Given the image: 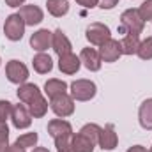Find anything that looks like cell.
<instances>
[{
	"label": "cell",
	"instance_id": "1",
	"mask_svg": "<svg viewBox=\"0 0 152 152\" xmlns=\"http://www.w3.org/2000/svg\"><path fill=\"white\" fill-rule=\"evenodd\" d=\"M48 133L53 136L55 145L58 151H71V142H73V127L69 122L55 118L48 124Z\"/></svg>",
	"mask_w": 152,
	"mask_h": 152
},
{
	"label": "cell",
	"instance_id": "2",
	"mask_svg": "<svg viewBox=\"0 0 152 152\" xmlns=\"http://www.w3.org/2000/svg\"><path fill=\"white\" fill-rule=\"evenodd\" d=\"M143 18L140 16L138 9H127L122 12L120 16V27H118V32L120 34H142L143 30Z\"/></svg>",
	"mask_w": 152,
	"mask_h": 152
},
{
	"label": "cell",
	"instance_id": "3",
	"mask_svg": "<svg viewBox=\"0 0 152 152\" xmlns=\"http://www.w3.org/2000/svg\"><path fill=\"white\" fill-rule=\"evenodd\" d=\"M4 34L9 41H20L25 34V21L23 18L16 12V14H11L7 16L5 20V25H4Z\"/></svg>",
	"mask_w": 152,
	"mask_h": 152
},
{
	"label": "cell",
	"instance_id": "4",
	"mask_svg": "<svg viewBox=\"0 0 152 152\" xmlns=\"http://www.w3.org/2000/svg\"><path fill=\"white\" fill-rule=\"evenodd\" d=\"M71 96L76 101H88L96 96V83L88 80H76L71 83Z\"/></svg>",
	"mask_w": 152,
	"mask_h": 152
},
{
	"label": "cell",
	"instance_id": "5",
	"mask_svg": "<svg viewBox=\"0 0 152 152\" xmlns=\"http://www.w3.org/2000/svg\"><path fill=\"white\" fill-rule=\"evenodd\" d=\"M5 75H7V80H9L11 83L20 85V83H25V81L28 80V69H27V66L21 64L20 60H11V62H7V66H5Z\"/></svg>",
	"mask_w": 152,
	"mask_h": 152
},
{
	"label": "cell",
	"instance_id": "6",
	"mask_svg": "<svg viewBox=\"0 0 152 152\" xmlns=\"http://www.w3.org/2000/svg\"><path fill=\"white\" fill-rule=\"evenodd\" d=\"M50 104H51V110L55 112V115H58V117H69L75 112V103L67 94H60V96L51 97Z\"/></svg>",
	"mask_w": 152,
	"mask_h": 152
},
{
	"label": "cell",
	"instance_id": "7",
	"mask_svg": "<svg viewBox=\"0 0 152 152\" xmlns=\"http://www.w3.org/2000/svg\"><path fill=\"white\" fill-rule=\"evenodd\" d=\"M11 118H12L14 127L18 129H25L32 124V113L25 104H14L11 112Z\"/></svg>",
	"mask_w": 152,
	"mask_h": 152
},
{
	"label": "cell",
	"instance_id": "8",
	"mask_svg": "<svg viewBox=\"0 0 152 152\" xmlns=\"http://www.w3.org/2000/svg\"><path fill=\"white\" fill-rule=\"evenodd\" d=\"M87 39L96 44V46H101L104 41L110 39V28L103 23H92L87 27Z\"/></svg>",
	"mask_w": 152,
	"mask_h": 152
},
{
	"label": "cell",
	"instance_id": "9",
	"mask_svg": "<svg viewBox=\"0 0 152 152\" xmlns=\"http://www.w3.org/2000/svg\"><path fill=\"white\" fill-rule=\"evenodd\" d=\"M99 55H101V60H104V62H115V60H118V57L122 55L120 42L115 41V39L104 41L99 46Z\"/></svg>",
	"mask_w": 152,
	"mask_h": 152
},
{
	"label": "cell",
	"instance_id": "10",
	"mask_svg": "<svg viewBox=\"0 0 152 152\" xmlns=\"http://www.w3.org/2000/svg\"><path fill=\"white\" fill-rule=\"evenodd\" d=\"M97 143L101 145L103 151H113L115 147H117L118 136H117V133H115L113 124H106L104 129H101V133H99V142H97Z\"/></svg>",
	"mask_w": 152,
	"mask_h": 152
},
{
	"label": "cell",
	"instance_id": "11",
	"mask_svg": "<svg viewBox=\"0 0 152 152\" xmlns=\"http://www.w3.org/2000/svg\"><path fill=\"white\" fill-rule=\"evenodd\" d=\"M18 14L23 18L25 25H30V27L39 25L42 21V18H44L42 11L39 9L37 5H23V7H20V12Z\"/></svg>",
	"mask_w": 152,
	"mask_h": 152
},
{
	"label": "cell",
	"instance_id": "12",
	"mask_svg": "<svg viewBox=\"0 0 152 152\" xmlns=\"http://www.w3.org/2000/svg\"><path fill=\"white\" fill-rule=\"evenodd\" d=\"M80 60L83 62V66L88 71H99L101 69V55H99V51H96L92 48H83Z\"/></svg>",
	"mask_w": 152,
	"mask_h": 152
},
{
	"label": "cell",
	"instance_id": "13",
	"mask_svg": "<svg viewBox=\"0 0 152 152\" xmlns=\"http://www.w3.org/2000/svg\"><path fill=\"white\" fill-rule=\"evenodd\" d=\"M51 39H53V34H51L50 30L42 28V30H37V32L30 37V46H32L36 51L42 53L44 50H48V48L51 46Z\"/></svg>",
	"mask_w": 152,
	"mask_h": 152
},
{
	"label": "cell",
	"instance_id": "14",
	"mask_svg": "<svg viewBox=\"0 0 152 152\" xmlns=\"http://www.w3.org/2000/svg\"><path fill=\"white\" fill-rule=\"evenodd\" d=\"M51 46H53V50H55V53L58 55V57H62V55H67V53H71V41L67 39V36L58 28V30H55L53 32V39H51Z\"/></svg>",
	"mask_w": 152,
	"mask_h": 152
},
{
	"label": "cell",
	"instance_id": "15",
	"mask_svg": "<svg viewBox=\"0 0 152 152\" xmlns=\"http://www.w3.org/2000/svg\"><path fill=\"white\" fill-rule=\"evenodd\" d=\"M80 66H81V60L76 55H73V53L62 55L60 60H58V69L62 73H66V75H75L76 71L80 69Z\"/></svg>",
	"mask_w": 152,
	"mask_h": 152
},
{
	"label": "cell",
	"instance_id": "16",
	"mask_svg": "<svg viewBox=\"0 0 152 152\" xmlns=\"http://www.w3.org/2000/svg\"><path fill=\"white\" fill-rule=\"evenodd\" d=\"M140 46V37L138 34H126L120 41V48H122V55H133L138 51Z\"/></svg>",
	"mask_w": 152,
	"mask_h": 152
},
{
	"label": "cell",
	"instance_id": "17",
	"mask_svg": "<svg viewBox=\"0 0 152 152\" xmlns=\"http://www.w3.org/2000/svg\"><path fill=\"white\" fill-rule=\"evenodd\" d=\"M39 94H41V90H39L34 83H23V85L18 88V97H20V101H23L25 104H28L34 97H37Z\"/></svg>",
	"mask_w": 152,
	"mask_h": 152
},
{
	"label": "cell",
	"instance_id": "18",
	"mask_svg": "<svg viewBox=\"0 0 152 152\" xmlns=\"http://www.w3.org/2000/svg\"><path fill=\"white\" fill-rule=\"evenodd\" d=\"M34 69L37 71L39 75H46V73H50L51 71V67H53V62H51V57L50 55H46V53H37L36 57H34Z\"/></svg>",
	"mask_w": 152,
	"mask_h": 152
},
{
	"label": "cell",
	"instance_id": "19",
	"mask_svg": "<svg viewBox=\"0 0 152 152\" xmlns=\"http://www.w3.org/2000/svg\"><path fill=\"white\" fill-rule=\"evenodd\" d=\"M140 124L143 129H152V99H147L140 106Z\"/></svg>",
	"mask_w": 152,
	"mask_h": 152
},
{
	"label": "cell",
	"instance_id": "20",
	"mask_svg": "<svg viewBox=\"0 0 152 152\" xmlns=\"http://www.w3.org/2000/svg\"><path fill=\"white\" fill-rule=\"evenodd\" d=\"M66 88H67V85H66V81H62V80H48L46 85H44V92L48 94L50 99L55 97V96L66 94Z\"/></svg>",
	"mask_w": 152,
	"mask_h": 152
},
{
	"label": "cell",
	"instance_id": "21",
	"mask_svg": "<svg viewBox=\"0 0 152 152\" xmlns=\"http://www.w3.org/2000/svg\"><path fill=\"white\" fill-rule=\"evenodd\" d=\"M71 151L73 152H92L94 151V143L88 140V138H85L83 134H76L73 136V142H71Z\"/></svg>",
	"mask_w": 152,
	"mask_h": 152
},
{
	"label": "cell",
	"instance_id": "22",
	"mask_svg": "<svg viewBox=\"0 0 152 152\" xmlns=\"http://www.w3.org/2000/svg\"><path fill=\"white\" fill-rule=\"evenodd\" d=\"M48 11L50 14H53L55 18H60L64 14H67L69 11V2L67 0H48Z\"/></svg>",
	"mask_w": 152,
	"mask_h": 152
},
{
	"label": "cell",
	"instance_id": "23",
	"mask_svg": "<svg viewBox=\"0 0 152 152\" xmlns=\"http://www.w3.org/2000/svg\"><path fill=\"white\" fill-rule=\"evenodd\" d=\"M28 110L34 117H44L46 110H48V103L44 101V97L39 94L37 97H34L30 103H28Z\"/></svg>",
	"mask_w": 152,
	"mask_h": 152
},
{
	"label": "cell",
	"instance_id": "24",
	"mask_svg": "<svg viewBox=\"0 0 152 152\" xmlns=\"http://www.w3.org/2000/svg\"><path fill=\"white\" fill-rule=\"evenodd\" d=\"M99 133H101V127H99L97 124H87V126H83L81 131H80V134H83L85 138H88L94 145L99 142Z\"/></svg>",
	"mask_w": 152,
	"mask_h": 152
},
{
	"label": "cell",
	"instance_id": "25",
	"mask_svg": "<svg viewBox=\"0 0 152 152\" xmlns=\"http://www.w3.org/2000/svg\"><path fill=\"white\" fill-rule=\"evenodd\" d=\"M37 133H27V134H21L18 140H16V145L21 147V149H28V147H34L37 143Z\"/></svg>",
	"mask_w": 152,
	"mask_h": 152
},
{
	"label": "cell",
	"instance_id": "26",
	"mask_svg": "<svg viewBox=\"0 0 152 152\" xmlns=\"http://www.w3.org/2000/svg\"><path fill=\"white\" fill-rule=\"evenodd\" d=\"M138 57L143 60H151L152 58V37H147L143 42H140L138 46Z\"/></svg>",
	"mask_w": 152,
	"mask_h": 152
},
{
	"label": "cell",
	"instance_id": "27",
	"mask_svg": "<svg viewBox=\"0 0 152 152\" xmlns=\"http://www.w3.org/2000/svg\"><path fill=\"white\" fill-rule=\"evenodd\" d=\"M138 12H140V16L143 18V21H145V20H152V0H145V2L140 5Z\"/></svg>",
	"mask_w": 152,
	"mask_h": 152
},
{
	"label": "cell",
	"instance_id": "28",
	"mask_svg": "<svg viewBox=\"0 0 152 152\" xmlns=\"http://www.w3.org/2000/svg\"><path fill=\"white\" fill-rule=\"evenodd\" d=\"M11 112H12V104L9 101H0V120L2 122L7 120V117L11 115Z\"/></svg>",
	"mask_w": 152,
	"mask_h": 152
},
{
	"label": "cell",
	"instance_id": "29",
	"mask_svg": "<svg viewBox=\"0 0 152 152\" xmlns=\"http://www.w3.org/2000/svg\"><path fill=\"white\" fill-rule=\"evenodd\" d=\"M7 138H9V127L5 122L0 120V142H7Z\"/></svg>",
	"mask_w": 152,
	"mask_h": 152
},
{
	"label": "cell",
	"instance_id": "30",
	"mask_svg": "<svg viewBox=\"0 0 152 152\" xmlns=\"http://www.w3.org/2000/svg\"><path fill=\"white\" fill-rule=\"evenodd\" d=\"M118 4V0H99V7L103 9H112Z\"/></svg>",
	"mask_w": 152,
	"mask_h": 152
},
{
	"label": "cell",
	"instance_id": "31",
	"mask_svg": "<svg viewBox=\"0 0 152 152\" xmlns=\"http://www.w3.org/2000/svg\"><path fill=\"white\" fill-rule=\"evenodd\" d=\"M80 5H83V7H88V9H92V7H96L97 5V2L99 0H76Z\"/></svg>",
	"mask_w": 152,
	"mask_h": 152
},
{
	"label": "cell",
	"instance_id": "32",
	"mask_svg": "<svg viewBox=\"0 0 152 152\" xmlns=\"http://www.w3.org/2000/svg\"><path fill=\"white\" fill-rule=\"evenodd\" d=\"M23 2H25V0H5V4H7L9 7H20Z\"/></svg>",
	"mask_w": 152,
	"mask_h": 152
},
{
	"label": "cell",
	"instance_id": "33",
	"mask_svg": "<svg viewBox=\"0 0 152 152\" xmlns=\"http://www.w3.org/2000/svg\"><path fill=\"white\" fill-rule=\"evenodd\" d=\"M5 152H25V149H21V147H18V145L14 143V145H9V147L5 149Z\"/></svg>",
	"mask_w": 152,
	"mask_h": 152
},
{
	"label": "cell",
	"instance_id": "34",
	"mask_svg": "<svg viewBox=\"0 0 152 152\" xmlns=\"http://www.w3.org/2000/svg\"><path fill=\"white\" fill-rule=\"evenodd\" d=\"M127 152H147V149L142 147V145H134V147H131Z\"/></svg>",
	"mask_w": 152,
	"mask_h": 152
},
{
	"label": "cell",
	"instance_id": "35",
	"mask_svg": "<svg viewBox=\"0 0 152 152\" xmlns=\"http://www.w3.org/2000/svg\"><path fill=\"white\" fill-rule=\"evenodd\" d=\"M7 147H9V145H7V142H0V152H5Z\"/></svg>",
	"mask_w": 152,
	"mask_h": 152
},
{
	"label": "cell",
	"instance_id": "36",
	"mask_svg": "<svg viewBox=\"0 0 152 152\" xmlns=\"http://www.w3.org/2000/svg\"><path fill=\"white\" fill-rule=\"evenodd\" d=\"M32 152H50L48 149H44V147H37V149H34Z\"/></svg>",
	"mask_w": 152,
	"mask_h": 152
},
{
	"label": "cell",
	"instance_id": "37",
	"mask_svg": "<svg viewBox=\"0 0 152 152\" xmlns=\"http://www.w3.org/2000/svg\"><path fill=\"white\" fill-rule=\"evenodd\" d=\"M58 152H73V151H58Z\"/></svg>",
	"mask_w": 152,
	"mask_h": 152
},
{
	"label": "cell",
	"instance_id": "38",
	"mask_svg": "<svg viewBox=\"0 0 152 152\" xmlns=\"http://www.w3.org/2000/svg\"><path fill=\"white\" fill-rule=\"evenodd\" d=\"M149 152H152V149H151V151H149Z\"/></svg>",
	"mask_w": 152,
	"mask_h": 152
},
{
	"label": "cell",
	"instance_id": "39",
	"mask_svg": "<svg viewBox=\"0 0 152 152\" xmlns=\"http://www.w3.org/2000/svg\"><path fill=\"white\" fill-rule=\"evenodd\" d=\"M0 62H2V60H0Z\"/></svg>",
	"mask_w": 152,
	"mask_h": 152
}]
</instances>
